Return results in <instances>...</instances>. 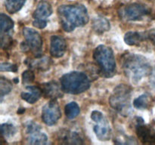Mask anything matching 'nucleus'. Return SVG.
<instances>
[{"label":"nucleus","instance_id":"24","mask_svg":"<svg viewBox=\"0 0 155 145\" xmlns=\"http://www.w3.org/2000/svg\"><path fill=\"white\" fill-rule=\"evenodd\" d=\"M12 89V84L10 80L2 76L0 79V92H1V101L5 95L10 93Z\"/></svg>","mask_w":155,"mask_h":145},{"label":"nucleus","instance_id":"2","mask_svg":"<svg viewBox=\"0 0 155 145\" xmlns=\"http://www.w3.org/2000/svg\"><path fill=\"white\" fill-rule=\"evenodd\" d=\"M123 68L126 76L135 84H137L152 72L148 60L140 54H127L123 57Z\"/></svg>","mask_w":155,"mask_h":145},{"label":"nucleus","instance_id":"14","mask_svg":"<svg viewBox=\"0 0 155 145\" xmlns=\"http://www.w3.org/2000/svg\"><path fill=\"white\" fill-rule=\"evenodd\" d=\"M42 94L45 98H49L51 100H56L57 98L63 97V92L59 85L56 82L51 81L42 84Z\"/></svg>","mask_w":155,"mask_h":145},{"label":"nucleus","instance_id":"13","mask_svg":"<svg viewBox=\"0 0 155 145\" xmlns=\"http://www.w3.org/2000/svg\"><path fill=\"white\" fill-rule=\"evenodd\" d=\"M67 50L65 39L60 36H52L51 38L50 54L55 58H59L64 54Z\"/></svg>","mask_w":155,"mask_h":145},{"label":"nucleus","instance_id":"21","mask_svg":"<svg viewBox=\"0 0 155 145\" xmlns=\"http://www.w3.org/2000/svg\"><path fill=\"white\" fill-rule=\"evenodd\" d=\"M40 57H37V60H31L30 63V66L35 69L45 70L48 69L50 66V59L48 57H43L39 59Z\"/></svg>","mask_w":155,"mask_h":145},{"label":"nucleus","instance_id":"15","mask_svg":"<svg viewBox=\"0 0 155 145\" xmlns=\"http://www.w3.org/2000/svg\"><path fill=\"white\" fill-rule=\"evenodd\" d=\"M42 95V91L38 86L30 85L26 87V92L21 93V98L29 104H34Z\"/></svg>","mask_w":155,"mask_h":145},{"label":"nucleus","instance_id":"26","mask_svg":"<svg viewBox=\"0 0 155 145\" xmlns=\"http://www.w3.org/2000/svg\"><path fill=\"white\" fill-rule=\"evenodd\" d=\"M35 76L34 73L30 69L25 70L22 74V79L24 84H30L34 81Z\"/></svg>","mask_w":155,"mask_h":145},{"label":"nucleus","instance_id":"3","mask_svg":"<svg viewBox=\"0 0 155 145\" xmlns=\"http://www.w3.org/2000/svg\"><path fill=\"white\" fill-rule=\"evenodd\" d=\"M94 60L99 66L100 73L104 78H110L116 73V60L113 50L108 46L98 45L93 53Z\"/></svg>","mask_w":155,"mask_h":145},{"label":"nucleus","instance_id":"7","mask_svg":"<svg viewBox=\"0 0 155 145\" xmlns=\"http://www.w3.org/2000/svg\"><path fill=\"white\" fill-rule=\"evenodd\" d=\"M91 118L95 122L94 131L100 140H108L111 137V128L108 121L102 113L94 110L91 114Z\"/></svg>","mask_w":155,"mask_h":145},{"label":"nucleus","instance_id":"1","mask_svg":"<svg viewBox=\"0 0 155 145\" xmlns=\"http://www.w3.org/2000/svg\"><path fill=\"white\" fill-rule=\"evenodd\" d=\"M62 28L66 32H71L77 27H81L89 22V14L85 5L80 4L61 5L58 8Z\"/></svg>","mask_w":155,"mask_h":145},{"label":"nucleus","instance_id":"28","mask_svg":"<svg viewBox=\"0 0 155 145\" xmlns=\"http://www.w3.org/2000/svg\"><path fill=\"white\" fill-rule=\"evenodd\" d=\"M147 36H148V39H149L150 40H151L154 43H155V29L151 30L149 32H148Z\"/></svg>","mask_w":155,"mask_h":145},{"label":"nucleus","instance_id":"19","mask_svg":"<svg viewBox=\"0 0 155 145\" xmlns=\"http://www.w3.org/2000/svg\"><path fill=\"white\" fill-rule=\"evenodd\" d=\"M0 24H1V34L10 33L14 27V21L8 15L2 13L0 15Z\"/></svg>","mask_w":155,"mask_h":145},{"label":"nucleus","instance_id":"25","mask_svg":"<svg viewBox=\"0 0 155 145\" xmlns=\"http://www.w3.org/2000/svg\"><path fill=\"white\" fill-rule=\"evenodd\" d=\"M2 134L5 138H10L16 133V128L13 125L9 123H4L1 125Z\"/></svg>","mask_w":155,"mask_h":145},{"label":"nucleus","instance_id":"18","mask_svg":"<svg viewBox=\"0 0 155 145\" xmlns=\"http://www.w3.org/2000/svg\"><path fill=\"white\" fill-rule=\"evenodd\" d=\"M26 1L27 0H5V7L8 13L15 14L22 8Z\"/></svg>","mask_w":155,"mask_h":145},{"label":"nucleus","instance_id":"10","mask_svg":"<svg viewBox=\"0 0 155 145\" xmlns=\"http://www.w3.org/2000/svg\"><path fill=\"white\" fill-rule=\"evenodd\" d=\"M61 117L60 107L56 100H51L43 107L42 119L47 125H54Z\"/></svg>","mask_w":155,"mask_h":145},{"label":"nucleus","instance_id":"6","mask_svg":"<svg viewBox=\"0 0 155 145\" xmlns=\"http://www.w3.org/2000/svg\"><path fill=\"white\" fill-rule=\"evenodd\" d=\"M23 34L24 36V42L21 44V48L23 51H30L35 57H42V50L43 41L40 34L35 30L29 27H25L23 30Z\"/></svg>","mask_w":155,"mask_h":145},{"label":"nucleus","instance_id":"27","mask_svg":"<svg viewBox=\"0 0 155 145\" xmlns=\"http://www.w3.org/2000/svg\"><path fill=\"white\" fill-rule=\"evenodd\" d=\"M0 70L3 71H10V72H16L18 71V66L16 64L10 63H2L0 65Z\"/></svg>","mask_w":155,"mask_h":145},{"label":"nucleus","instance_id":"11","mask_svg":"<svg viewBox=\"0 0 155 145\" xmlns=\"http://www.w3.org/2000/svg\"><path fill=\"white\" fill-rule=\"evenodd\" d=\"M40 126L33 122H30L26 126L27 141L30 144H46L48 137L46 134L40 131Z\"/></svg>","mask_w":155,"mask_h":145},{"label":"nucleus","instance_id":"12","mask_svg":"<svg viewBox=\"0 0 155 145\" xmlns=\"http://www.w3.org/2000/svg\"><path fill=\"white\" fill-rule=\"evenodd\" d=\"M136 134L143 143H155V130L145 125L143 119L138 121L136 125Z\"/></svg>","mask_w":155,"mask_h":145},{"label":"nucleus","instance_id":"5","mask_svg":"<svg viewBox=\"0 0 155 145\" xmlns=\"http://www.w3.org/2000/svg\"><path fill=\"white\" fill-rule=\"evenodd\" d=\"M131 88L124 84L117 86L109 99L110 106L118 113L127 116L130 110Z\"/></svg>","mask_w":155,"mask_h":145},{"label":"nucleus","instance_id":"9","mask_svg":"<svg viewBox=\"0 0 155 145\" xmlns=\"http://www.w3.org/2000/svg\"><path fill=\"white\" fill-rule=\"evenodd\" d=\"M52 7L46 0H41L33 12V25L38 29H44L47 25V19L52 14Z\"/></svg>","mask_w":155,"mask_h":145},{"label":"nucleus","instance_id":"16","mask_svg":"<svg viewBox=\"0 0 155 145\" xmlns=\"http://www.w3.org/2000/svg\"><path fill=\"white\" fill-rule=\"evenodd\" d=\"M148 39L147 33L136 31L127 32L124 36V41L129 45H138Z\"/></svg>","mask_w":155,"mask_h":145},{"label":"nucleus","instance_id":"4","mask_svg":"<svg viewBox=\"0 0 155 145\" xmlns=\"http://www.w3.org/2000/svg\"><path fill=\"white\" fill-rule=\"evenodd\" d=\"M61 87L64 92L71 95H79L90 88V81L86 73L71 72L61 78Z\"/></svg>","mask_w":155,"mask_h":145},{"label":"nucleus","instance_id":"17","mask_svg":"<svg viewBox=\"0 0 155 145\" xmlns=\"http://www.w3.org/2000/svg\"><path fill=\"white\" fill-rule=\"evenodd\" d=\"M92 27H93L94 30L97 33H104V32H107L110 30V22L107 21L106 18H102V17H98V18H95L92 22Z\"/></svg>","mask_w":155,"mask_h":145},{"label":"nucleus","instance_id":"22","mask_svg":"<svg viewBox=\"0 0 155 145\" xmlns=\"http://www.w3.org/2000/svg\"><path fill=\"white\" fill-rule=\"evenodd\" d=\"M61 139L63 140H65L64 143H77V144H80V143H83V140H82L80 136L77 134V132H65L64 134H62V137Z\"/></svg>","mask_w":155,"mask_h":145},{"label":"nucleus","instance_id":"20","mask_svg":"<svg viewBox=\"0 0 155 145\" xmlns=\"http://www.w3.org/2000/svg\"><path fill=\"white\" fill-rule=\"evenodd\" d=\"M65 115L69 119H75L80 114V109L76 102H71L65 106Z\"/></svg>","mask_w":155,"mask_h":145},{"label":"nucleus","instance_id":"8","mask_svg":"<svg viewBox=\"0 0 155 145\" xmlns=\"http://www.w3.org/2000/svg\"><path fill=\"white\" fill-rule=\"evenodd\" d=\"M150 10L145 5L139 3H133L123 7L119 11V15L122 19L128 21H141L149 14Z\"/></svg>","mask_w":155,"mask_h":145},{"label":"nucleus","instance_id":"23","mask_svg":"<svg viewBox=\"0 0 155 145\" xmlns=\"http://www.w3.org/2000/svg\"><path fill=\"white\" fill-rule=\"evenodd\" d=\"M150 104V98L149 96L144 94L141 96L138 97L137 98L133 101V105L136 109L139 110H142V109H146Z\"/></svg>","mask_w":155,"mask_h":145}]
</instances>
